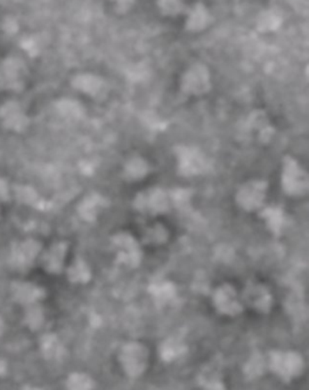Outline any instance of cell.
<instances>
[{"instance_id": "obj_1", "label": "cell", "mask_w": 309, "mask_h": 390, "mask_svg": "<svg viewBox=\"0 0 309 390\" xmlns=\"http://www.w3.org/2000/svg\"><path fill=\"white\" fill-rule=\"evenodd\" d=\"M118 361L128 378H141L150 364V350L141 341H128L120 348Z\"/></svg>"}, {"instance_id": "obj_2", "label": "cell", "mask_w": 309, "mask_h": 390, "mask_svg": "<svg viewBox=\"0 0 309 390\" xmlns=\"http://www.w3.org/2000/svg\"><path fill=\"white\" fill-rule=\"evenodd\" d=\"M267 368L285 382H291L303 375V356L294 350H272L267 356Z\"/></svg>"}, {"instance_id": "obj_3", "label": "cell", "mask_w": 309, "mask_h": 390, "mask_svg": "<svg viewBox=\"0 0 309 390\" xmlns=\"http://www.w3.org/2000/svg\"><path fill=\"white\" fill-rule=\"evenodd\" d=\"M243 296L244 301L248 306L255 309L257 312L262 313V314L271 312L273 306V297L265 285L256 284L246 290Z\"/></svg>"}, {"instance_id": "obj_4", "label": "cell", "mask_w": 309, "mask_h": 390, "mask_svg": "<svg viewBox=\"0 0 309 390\" xmlns=\"http://www.w3.org/2000/svg\"><path fill=\"white\" fill-rule=\"evenodd\" d=\"M213 301L217 310L224 315L236 316L243 310V303H241L238 294L231 287L219 290Z\"/></svg>"}, {"instance_id": "obj_5", "label": "cell", "mask_w": 309, "mask_h": 390, "mask_svg": "<svg viewBox=\"0 0 309 390\" xmlns=\"http://www.w3.org/2000/svg\"><path fill=\"white\" fill-rule=\"evenodd\" d=\"M188 352V345L177 338H168L160 343L159 354L163 362H172L181 359Z\"/></svg>"}, {"instance_id": "obj_6", "label": "cell", "mask_w": 309, "mask_h": 390, "mask_svg": "<svg viewBox=\"0 0 309 390\" xmlns=\"http://www.w3.org/2000/svg\"><path fill=\"white\" fill-rule=\"evenodd\" d=\"M267 368V356L262 355L259 352L250 356L243 366V375L248 380H255L265 373Z\"/></svg>"}, {"instance_id": "obj_7", "label": "cell", "mask_w": 309, "mask_h": 390, "mask_svg": "<svg viewBox=\"0 0 309 390\" xmlns=\"http://www.w3.org/2000/svg\"><path fill=\"white\" fill-rule=\"evenodd\" d=\"M199 381L203 390H226L222 372L216 366H210L203 368V371L200 372Z\"/></svg>"}, {"instance_id": "obj_8", "label": "cell", "mask_w": 309, "mask_h": 390, "mask_svg": "<svg viewBox=\"0 0 309 390\" xmlns=\"http://www.w3.org/2000/svg\"><path fill=\"white\" fill-rule=\"evenodd\" d=\"M206 22H208V13L206 8L199 3L190 10L188 20V29H190V31H199L206 27Z\"/></svg>"}, {"instance_id": "obj_9", "label": "cell", "mask_w": 309, "mask_h": 390, "mask_svg": "<svg viewBox=\"0 0 309 390\" xmlns=\"http://www.w3.org/2000/svg\"><path fill=\"white\" fill-rule=\"evenodd\" d=\"M70 386H71V390H93L95 382L89 375H75L72 377Z\"/></svg>"}, {"instance_id": "obj_10", "label": "cell", "mask_w": 309, "mask_h": 390, "mask_svg": "<svg viewBox=\"0 0 309 390\" xmlns=\"http://www.w3.org/2000/svg\"><path fill=\"white\" fill-rule=\"evenodd\" d=\"M184 6L181 0H159L160 10H163V14L167 15H176L181 10V7Z\"/></svg>"}, {"instance_id": "obj_11", "label": "cell", "mask_w": 309, "mask_h": 390, "mask_svg": "<svg viewBox=\"0 0 309 390\" xmlns=\"http://www.w3.org/2000/svg\"><path fill=\"white\" fill-rule=\"evenodd\" d=\"M113 3H116V7L118 10H129L131 3H134V0H112Z\"/></svg>"}]
</instances>
